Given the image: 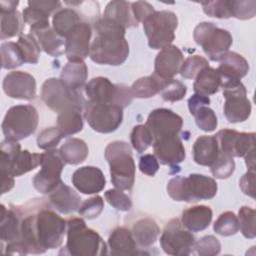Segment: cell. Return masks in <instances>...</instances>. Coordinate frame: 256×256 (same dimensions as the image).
Here are the masks:
<instances>
[{"mask_svg": "<svg viewBox=\"0 0 256 256\" xmlns=\"http://www.w3.org/2000/svg\"><path fill=\"white\" fill-rule=\"evenodd\" d=\"M81 22L83 21L80 14L71 7L59 9L54 13L52 19L53 29L64 39L71 29Z\"/></svg>", "mask_w": 256, "mask_h": 256, "instance_id": "35", "label": "cell"}, {"mask_svg": "<svg viewBox=\"0 0 256 256\" xmlns=\"http://www.w3.org/2000/svg\"><path fill=\"white\" fill-rule=\"evenodd\" d=\"M88 77V68L84 62H68L60 74L61 81L73 91H81Z\"/></svg>", "mask_w": 256, "mask_h": 256, "instance_id": "31", "label": "cell"}, {"mask_svg": "<svg viewBox=\"0 0 256 256\" xmlns=\"http://www.w3.org/2000/svg\"><path fill=\"white\" fill-rule=\"evenodd\" d=\"M49 201L53 208L62 214H70L78 210L80 196L63 181L49 193Z\"/></svg>", "mask_w": 256, "mask_h": 256, "instance_id": "22", "label": "cell"}, {"mask_svg": "<svg viewBox=\"0 0 256 256\" xmlns=\"http://www.w3.org/2000/svg\"><path fill=\"white\" fill-rule=\"evenodd\" d=\"M20 213V242L27 254H42L62 244L67 221L55 211L42 207L25 215Z\"/></svg>", "mask_w": 256, "mask_h": 256, "instance_id": "1", "label": "cell"}, {"mask_svg": "<svg viewBox=\"0 0 256 256\" xmlns=\"http://www.w3.org/2000/svg\"><path fill=\"white\" fill-rule=\"evenodd\" d=\"M229 7L231 17H235L240 20L251 19L256 14V1H235L229 0Z\"/></svg>", "mask_w": 256, "mask_h": 256, "instance_id": "48", "label": "cell"}, {"mask_svg": "<svg viewBox=\"0 0 256 256\" xmlns=\"http://www.w3.org/2000/svg\"><path fill=\"white\" fill-rule=\"evenodd\" d=\"M194 248L200 256H215L220 253L221 244L213 235H207L195 242Z\"/></svg>", "mask_w": 256, "mask_h": 256, "instance_id": "52", "label": "cell"}, {"mask_svg": "<svg viewBox=\"0 0 256 256\" xmlns=\"http://www.w3.org/2000/svg\"><path fill=\"white\" fill-rule=\"evenodd\" d=\"M92 29L87 22H81L65 37V55L69 62H84L89 56Z\"/></svg>", "mask_w": 256, "mask_h": 256, "instance_id": "14", "label": "cell"}, {"mask_svg": "<svg viewBox=\"0 0 256 256\" xmlns=\"http://www.w3.org/2000/svg\"><path fill=\"white\" fill-rule=\"evenodd\" d=\"M210 104V99L207 96H203L200 94H193L189 99H188V108L189 111L191 113V115H193V113L199 109L200 107L203 106H209Z\"/></svg>", "mask_w": 256, "mask_h": 256, "instance_id": "58", "label": "cell"}, {"mask_svg": "<svg viewBox=\"0 0 256 256\" xmlns=\"http://www.w3.org/2000/svg\"><path fill=\"white\" fill-rule=\"evenodd\" d=\"M83 105H71L58 113L57 127L63 134L68 137L76 134L83 129Z\"/></svg>", "mask_w": 256, "mask_h": 256, "instance_id": "27", "label": "cell"}, {"mask_svg": "<svg viewBox=\"0 0 256 256\" xmlns=\"http://www.w3.org/2000/svg\"><path fill=\"white\" fill-rule=\"evenodd\" d=\"M195 238L192 233L184 227L181 220L171 219L160 236V245L168 255L185 256L192 253Z\"/></svg>", "mask_w": 256, "mask_h": 256, "instance_id": "11", "label": "cell"}, {"mask_svg": "<svg viewBox=\"0 0 256 256\" xmlns=\"http://www.w3.org/2000/svg\"><path fill=\"white\" fill-rule=\"evenodd\" d=\"M2 87L4 93L10 98L31 100L36 96L35 78L27 72H9L3 79Z\"/></svg>", "mask_w": 256, "mask_h": 256, "instance_id": "15", "label": "cell"}, {"mask_svg": "<svg viewBox=\"0 0 256 256\" xmlns=\"http://www.w3.org/2000/svg\"><path fill=\"white\" fill-rule=\"evenodd\" d=\"M130 140L132 147L139 153L146 151L153 145L154 137L146 125H136L131 132Z\"/></svg>", "mask_w": 256, "mask_h": 256, "instance_id": "43", "label": "cell"}, {"mask_svg": "<svg viewBox=\"0 0 256 256\" xmlns=\"http://www.w3.org/2000/svg\"><path fill=\"white\" fill-rule=\"evenodd\" d=\"M210 170L215 178L227 179L233 174L235 170L234 159L220 152L217 159L211 164Z\"/></svg>", "mask_w": 256, "mask_h": 256, "instance_id": "46", "label": "cell"}, {"mask_svg": "<svg viewBox=\"0 0 256 256\" xmlns=\"http://www.w3.org/2000/svg\"><path fill=\"white\" fill-rule=\"evenodd\" d=\"M153 151L157 160L163 165L179 164L186 156L184 145L178 135L154 140Z\"/></svg>", "mask_w": 256, "mask_h": 256, "instance_id": "19", "label": "cell"}, {"mask_svg": "<svg viewBox=\"0 0 256 256\" xmlns=\"http://www.w3.org/2000/svg\"><path fill=\"white\" fill-rule=\"evenodd\" d=\"M203 11L210 17L219 19H228L231 17L229 0H216V1H205L200 3Z\"/></svg>", "mask_w": 256, "mask_h": 256, "instance_id": "49", "label": "cell"}, {"mask_svg": "<svg viewBox=\"0 0 256 256\" xmlns=\"http://www.w3.org/2000/svg\"><path fill=\"white\" fill-rule=\"evenodd\" d=\"M49 16L50 15H48L42 9L34 6H27L22 12L23 21L30 26L31 30L50 26Z\"/></svg>", "mask_w": 256, "mask_h": 256, "instance_id": "45", "label": "cell"}, {"mask_svg": "<svg viewBox=\"0 0 256 256\" xmlns=\"http://www.w3.org/2000/svg\"><path fill=\"white\" fill-rule=\"evenodd\" d=\"M110 167L111 182L120 190H131L135 181L136 166L131 146L125 141H113L104 151Z\"/></svg>", "mask_w": 256, "mask_h": 256, "instance_id": "4", "label": "cell"}, {"mask_svg": "<svg viewBox=\"0 0 256 256\" xmlns=\"http://www.w3.org/2000/svg\"><path fill=\"white\" fill-rule=\"evenodd\" d=\"M20 221L21 214L20 211H18V209H7L3 204H1V244L20 242Z\"/></svg>", "mask_w": 256, "mask_h": 256, "instance_id": "24", "label": "cell"}, {"mask_svg": "<svg viewBox=\"0 0 256 256\" xmlns=\"http://www.w3.org/2000/svg\"><path fill=\"white\" fill-rule=\"evenodd\" d=\"M38 41L40 48L50 56L58 57L65 53V39L50 26L30 31Z\"/></svg>", "mask_w": 256, "mask_h": 256, "instance_id": "28", "label": "cell"}, {"mask_svg": "<svg viewBox=\"0 0 256 256\" xmlns=\"http://www.w3.org/2000/svg\"><path fill=\"white\" fill-rule=\"evenodd\" d=\"M84 118L89 126L99 133H111L119 128L123 121V109L114 104L86 101Z\"/></svg>", "mask_w": 256, "mask_h": 256, "instance_id": "8", "label": "cell"}, {"mask_svg": "<svg viewBox=\"0 0 256 256\" xmlns=\"http://www.w3.org/2000/svg\"><path fill=\"white\" fill-rule=\"evenodd\" d=\"M19 4V1L15 0H2L0 1V7H1V12H11L17 10V6Z\"/></svg>", "mask_w": 256, "mask_h": 256, "instance_id": "59", "label": "cell"}, {"mask_svg": "<svg viewBox=\"0 0 256 256\" xmlns=\"http://www.w3.org/2000/svg\"><path fill=\"white\" fill-rule=\"evenodd\" d=\"M192 152L195 163L209 167L220 154L216 138L209 135H203L197 138L193 144Z\"/></svg>", "mask_w": 256, "mask_h": 256, "instance_id": "29", "label": "cell"}, {"mask_svg": "<svg viewBox=\"0 0 256 256\" xmlns=\"http://www.w3.org/2000/svg\"><path fill=\"white\" fill-rule=\"evenodd\" d=\"M213 230L221 236L235 235L239 230L237 216L232 211L223 212L214 222Z\"/></svg>", "mask_w": 256, "mask_h": 256, "instance_id": "41", "label": "cell"}, {"mask_svg": "<svg viewBox=\"0 0 256 256\" xmlns=\"http://www.w3.org/2000/svg\"><path fill=\"white\" fill-rule=\"evenodd\" d=\"M131 232L139 246L149 247L157 241L160 235V228L153 219L143 218L133 225Z\"/></svg>", "mask_w": 256, "mask_h": 256, "instance_id": "32", "label": "cell"}, {"mask_svg": "<svg viewBox=\"0 0 256 256\" xmlns=\"http://www.w3.org/2000/svg\"><path fill=\"white\" fill-rule=\"evenodd\" d=\"M145 125L151 131L154 140H156L167 136L179 135L183 126V119L170 109L157 108L150 112Z\"/></svg>", "mask_w": 256, "mask_h": 256, "instance_id": "13", "label": "cell"}, {"mask_svg": "<svg viewBox=\"0 0 256 256\" xmlns=\"http://www.w3.org/2000/svg\"><path fill=\"white\" fill-rule=\"evenodd\" d=\"M103 208H104L103 198L101 196L96 195L83 201L78 208V213L86 219H94L101 214V212L103 211Z\"/></svg>", "mask_w": 256, "mask_h": 256, "instance_id": "50", "label": "cell"}, {"mask_svg": "<svg viewBox=\"0 0 256 256\" xmlns=\"http://www.w3.org/2000/svg\"><path fill=\"white\" fill-rule=\"evenodd\" d=\"M60 154L67 164L78 165L86 160L89 154V149L85 141L79 138H67L61 145Z\"/></svg>", "mask_w": 256, "mask_h": 256, "instance_id": "34", "label": "cell"}, {"mask_svg": "<svg viewBox=\"0 0 256 256\" xmlns=\"http://www.w3.org/2000/svg\"><path fill=\"white\" fill-rule=\"evenodd\" d=\"M183 61V53L177 46H166L156 55L154 74L163 79H171L179 73Z\"/></svg>", "mask_w": 256, "mask_h": 256, "instance_id": "18", "label": "cell"}, {"mask_svg": "<svg viewBox=\"0 0 256 256\" xmlns=\"http://www.w3.org/2000/svg\"><path fill=\"white\" fill-rule=\"evenodd\" d=\"M193 116L195 118L196 125L205 132H212L217 128V116L215 112L209 106H203L197 109Z\"/></svg>", "mask_w": 256, "mask_h": 256, "instance_id": "47", "label": "cell"}, {"mask_svg": "<svg viewBox=\"0 0 256 256\" xmlns=\"http://www.w3.org/2000/svg\"><path fill=\"white\" fill-rule=\"evenodd\" d=\"M162 84L163 78L153 73L150 76L139 78L130 88L133 96L136 98H151L160 93Z\"/></svg>", "mask_w": 256, "mask_h": 256, "instance_id": "36", "label": "cell"}, {"mask_svg": "<svg viewBox=\"0 0 256 256\" xmlns=\"http://www.w3.org/2000/svg\"><path fill=\"white\" fill-rule=\"evenodd\" d=\"M67 242L59 255L101 256L107 254V245L102 237L88 228L82 218L70 217L67 220Z\"/></svg>", "mask_w": 256, "mask_h": 256, "instance_id": "3", "label": "cell"}, {"mask_svg": "<svg viewBox=\"0 0 256 256\" xmlns=\"http://www.w3.org/2000/svg\"><path fill=\"white\" fill-rule=\"evenodd\" d=\"M73 186L82 194H96L101 192L106 179L100 168L95 166H83L74 171L71 178Z\"/></svg>", "mask_w": 256, "mask_h": 256, "instance_id": "17", "label": "cell"}, {"mask_svg": "<svg viewBox=\"0 0 256 256\" xmlns=\"http://www.w3.org/2000/svg\"><path fill=\"white\" fill-rule=\"evenodd\" d=\"M138 167L143 174L147 176H154L159 170V163L155 155L145 154L140 157Z\"/></svg>", "mask_w": 256, "mask_h": 256, "instance_id": "55", "label": "cell"}, {"mask_svg": "<svg viewBox=\"0 0 256 256\" xmlns=\"http://www.w3.org/2000/svg\"><path fill=\"white\" fill-rule=\"evenodd\" d=\"M41 98L48 108L57 113L71 105L85 106L86 103L81 91L69 89L61 79L57 78L44 81L41 87Z\"/></svg>", "mask_w": 256, "mask_h": 256, "instance_id": "10", "label": "cell"}, {"mask_svg": "<svg viewBox=\"0 0 256 256\" xmlns=\"http://www.w3.org/2000/svg\"><path fill=\"white\" fill-rule=\"evenodd\" d=\"M63 138V134L58 127H49L44 129L37 137V146L43 150L55 148Z\"/></svg>", "mask_w": 256, "mask_h": 256, "instance_id": "51", "label": "cell"}, {"mask_svg": "<svg viewBox=\"0 0 256 256\" xmlns=\"http://www.w3.org/2000/svg\"><path fill=\"white\" fill-rule=\"evenodd\" d=\"M178 26L176 14L169 10L155 11L143 22V29L148 38V45L152 49H162L171 45L175 39Z\"/></svg>", "mask_w": 256, "mask_h": 256, "instance_id": "7", "label": "cell"}, {"mask_svg": "<svg viewBox=\"0 0 256 256\" xmlns=\"http://www.w3.org/2000/svg\"><path fill=\"white\" fill-rule=\"evenodd\" d=\"M239 187L245 195L255 198V170H248L240 178Z\"/></svg>", "mask_w": 256, "mask_h": 256, "instance_id": "56", "label": "cell"}, {"mask_svg": "<svg viewBox=\"0 0 256 256\" xmlns=\"http://www.w3.org/2000/svg\"><path fill=\"white\" fill-rule=\"evenodd\" d=\"M104 197L106 201L117 210L129 211L132 208L131 199L120 189H109L105 192Z\"/></svg>", "mask_w": 256, "mask_h": 256, "instance_id": "53", "label": "cell"}, {"mask_svg": "<svg viewBox=\"0 0 256 256\" xmlns=\"http://www.w3.org/2000/svg\"><path fill=\"white\" fill-rule=\"evenodd\" d=\"M103 17L121 24L126 29L137 27L139 24L132 13L131 3L123 0L110 1L105 7Z\"/></svg>", "mask_w": 256, "mask_h": 256, "instance_id": "30", "label": "cell"}, {"mask_svg": "<svg viewBox=\"0 0 256 256\" xmlns=\"http://www.w3.org/2000/svg\"><path fill=\"white\" fill-rule=\"evenodd\" d=\"M66 162L60 151L53 148L42 153L41 169L33 178L34 188L41 194H49L61 182V173Z\"/></svg>", "mask_w": 256, "mask_h": 256, "instance_id": "9", "label": "cell"}, {"mask_svg": "<svg viewBox=\"0 0 256 256\" xmlns=\"http://www.w3.org/2000/svg\"><path fill=\"white\" fill-rule=\"evenodd\" d=\"M131 10L134 15V18L138 22H144L149 16H151L154 12L155 9L154 7L146 2V1H136L131 3Z\"/></svg>", "mask_w": 256, "mask_h": 256, "instance_id": "54", "label": "cell"}, {"mask_svg": "<svg viewBox=\"0 0 256 256\" xmlns=\"http://www.w3.org/2000/svg\"><path fill=\"white\" fill-rule=\"evenodd\" d=\"M255 215V210L249 206H242L238 211L237 219L239 229L247 239H253L256 236Z\"/></svg>", "mask_w": 256, "mask_h": 256, "instance_id": "42", "label": "cell"}, {"mask_svg": "<svg viewBox=\"0 0 256 256\" xmlns=\"http://www.w3.org/2000/svg\"><path fill=\"white\" fill-rule=\"evenodd\" d=\"M28 6H34L42 9L48 15L57 12L61 9V2L59 1H28Z\"/></svg>", "mask_w": 256, "mask_h": 256, "instance_id": "57", "label": "cell"}, {"mask_svg": "<svg viewBox=\"0 0 256 256\" xmlns=\"http://www.w3.org/2000/svg\"><path fill=\"white\" fill-rule=\"evenodd\" d=\"M213 212L209 206L196 205L183 211L181 222L190 232H200L209 227Z\"/></svg>", "mask_w": 256, "mask_h": 256, "instance_id": "26", "label": "cell"}, {"mask_svg": "<svg viewBox=\"0 0 256 256\" xmlns=\"http://www.w3.org/2000/svg\"><path fill=\"white\" fill-rule=\"evenodd\" d=\"M214 137L217 140L219 151L229 157H244L255 148L254 132H238L232 129H221Z\"/></svg>", "mask_w": 256, "mask_h": 256, "instance_id": "12", "label": "cell"}, {"mask_svg": "<svg viewBox=\"0 0 256 256\" xmlns=\"http://www.w3.org/2000/svg\"><path fill=\"white\" fill-rule=\"evenodd\" d=\"M221 88V76L214 68L207 67L195 78L193 89L196 94L209 96L215 94Z\"/></svg>", "mask_w": 256, "mask_h": 256, "instance_id": "33", "label": "cell"}, {"mask_svg": "<svg viewBox=\"0 0 256 256\" xmlns=\"http://www.w3.org/2000/svg\"><path fill=\"white\" fill-rule=\"evenodd\" d=\"M187 93V87L181 81L171 78L163 79L160 96L163 100L169 102H177L184 98Z\"/></svg>", "mask_w": 256, "mask_h": 256, "instance_id": "39", "label": "cell"}, {"mask_svg": "<svg viewBox=\"0 0 256 256\" xmlns=\"http://www.w3.org/2000/svg\"><path fill=\"white\" fill-rule=\"evenodd\" d=\"M110 254L115 256H128L137 254V243L132 232L125 227L114 229L108 238Z\"/></svg>", "mask_w": 256, "mask_h": 256, "instance_id": "25", "label": "cell"}, {"mask_svg": "<svg viewBox=\"0 0 256 256\" xmlns=\"http://www.w3.org/2000/svg\"><path fill=\"white\" fill-rule=\"evenodd\" d=\"M23 17L18 10L11 12H1L0 38L2 40L21 35L23 30Z\"/></svg>", "mask_w": 256, "mask_h": 256, "instance_id": "37", "label": "cell"}, {"mask_svg": "<svg viewBox=\"0 0 256 256\" xmlns=\"http://www.w3.org/2000/svg\"><path fill=\"white\" fill-rule=\"evenodd\" d=\"M193 38L212 61H220L233 43L229 31L218 28L211 22L199 23L193 31Z\"/></svg>", "mask_w": 256, "mask_h": 256, "instance_id": "6", "label": "cell"}, {"mask_svg": "<svg viewBox=\"0 0 256 256\" xmlns=\"http://www.w3.org/2000/svg\"><path fill=\"white\" fill-rule=\"evenodd\" d=\"M244 157L248 170H255V148L252 149L249 153H247Z\"/></svg>", "mask_w": 256, "mask_h": 256, "instance_id": "60", "label": "cell"}, {"mask_svg": "<svg viewBox=\"0 0 256 256\" xmlns=\"http://www.w3.org/2000/svg\"><path fill=\"white\" fill-rule=\"evenodd\" d=\"M118 88V84H113L108 78L99 76L92 78L85 85V93L93 103L116 105Z\"/></svg>", "mask_w": 256, "mask_h": 256, "instance_id": "20", "label": "cell"}, {"mask_svg": "<svg viewBox=\"0 0 256 256\" xmlns=\"http://www.w3.org/2000/svg\"><path fill=\"white\" fill-rule=\"evenodd\" d=\"M185 187V202L193 203L201 200H209L217 194L216 181L202 174H189L184 177Z\"/></svg>", "mask_w": 256, "mask_h": 256, "instance_id": "16", "label": "cell"}, {"mask_svg": "<svg viewBox=\"0 0 256 256\" xmlns=\"http://www.w3.org/2000/svg\"><path fill=\"white\" fill-rule=\"evenodd\" d=\"M1 64L4 69H15L25 63L21 48L15 42H5L1 44Z\"/></svg>", "mask_w": 256, "mask_h": 256, "instance_id": "38", "label": "cell"}, {"mask_svg": "<svg viewBox=\"0 0 256 256\" xmlns=\"http://www.w3.org/2000/svg\"><path fill=\"white\" fill-rule=\"evenodd\" d=\"M207 67H209V62L206 58L199 55H193L183 61L179 73L183 78L195 79L196 76Z\"/></svg>", "mask_w": 256, "mask_h": 256, "instance_id": "44", "label": "cell"}, {"mask_svg": "<svg viewBox=\"0 0 256 256\" xmlns=\"http://www.w3.org/2000/svg\"><path fill=\"white\" fill-rule=\"evenodd\" d=\"M17 44L22 50L25 63L36 64L39 60L40 45L32 34H21L18 38Z\"/></svg>", "mask_w": 256, "mask_h": 256, "instance_id": "40", "label": "cell"}, {"mask_svg": "<svg viewBox=\"0 0 256 256\" xmlns=\"http://www.w3.org/2000/svg\"><path fill=\"white\" fill-rule=\"evenodd\" d=\"M225 98L223 113L228 122L240 123L246 121L252 110L247 94H223Z\"/></svg>", "mask_w": 256, "mask_h": 256, "instance_id": "21", "label": "cell"}, {"mask_svg": "<svg viewBox=\"0 0 256 256\" xmlns=\"http://www.w3.org/2000/svg\"><path fill=\"white\" fill-rule=\"evenodd\" d=\"M96 36L91 42L89 57L96 64L118 66L129 55V44L125 38L126 28L107 18L94 23Z\"/></svg>", "mask_w": 256, "mask_h": 256, "instance_id": "2", "label": "cell"}, {"mask_svg": "<svg viewBox=\"0 0 256 256\" xmlns=\"http://www.w3.org/2000/svg\"><path fill=\"white\" fill-rule=\"evenodd\" d=\"M38 111L30 104L9 108L4 116L1 128L6 139L19 141L29 137L38 126Z\"/></svg>", "mask_w": 256, "mask_h": 256, "instance_id": "5", "label": "cell"}, {"mask_svg": "<svg viewBox=\"0 0 256 256\" xmlns=\"http://www.w3.org/2000/svg\"><path fill=\"white\" fill-rule=\"evenodd\" d=\"M216 70L221 80H241L248 73L249 64L242 55L228 51L220 60V65Z\"/></svg>", "mask_w": 256, "mask_h": 256, "instance_id": "23", "label": "cell"}]
</instances>
